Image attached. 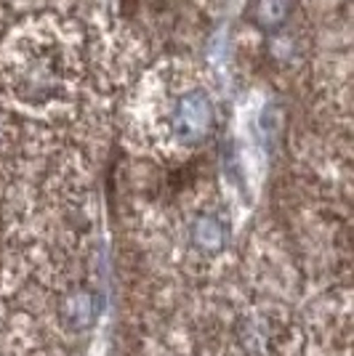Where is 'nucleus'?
I'll return each mask as SVG.
<instances>
[{"mask_svg": "<svg viewBox=\"0 0 354 356\" xmlns=\"http://www.w3.org/2000/svg\"><path fill=\"white\" fill-rule=\"evenodd\" d=\"M190 239H192V245L200 252L216 255L226 245V226H224V221L219 216L200 213V216H194L192 226H190Z\"/></svg>", "mask_w": 354, "mask_h": 356, "instance_id": "4", "label": "nucleus"}, {"mask_svg": "<svg viewBox=\"0 0 354 356\" xmlns=\"http://www.w3.org/2000/svg\"><path fill=\"white\" fill-rule=\"evenodd\" d=\"M59 314L67 330H72V332L91 330V327L96 325L99 314H102V298L96 296L93 290H88V287L75 290V293L64 298Z\"/></svg>", "mask_w": 354, "mask_h": 356, "instance_id": "2", "label": "nucleus"}, {"mask_svg": "<svg viewBox=\"0 0 354 356\" xmlns=\"http://www.w3.org/2000/svg\"><path fill=\"white\" fill-rule=\"evenodd\" d=\"M295 0H248L245 19L256 30L261 32H280L293 14Z\"/></svg>", "mask_w": 354, "mask_h": 356, "instance_id": "3", "label": "nucleus"}, {"mask_svg": "<svg viewBox=\"0 0 354 356\" xmlns=\"http://www.w3.org/2000/svg\"><path fill=\"white\" fill-rule=\"evenodd\" d=\"M216 128V106L203 88L181 93L171 112V131L184 147H197L210 138Z\"/></svg>", "mask_w": 354, "mask_h": 356, "instance_id": "1", "label": "nucleus"}]
</instances>
